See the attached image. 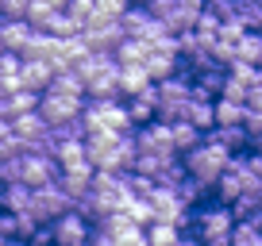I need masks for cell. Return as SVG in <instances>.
I'll use <instances>...</instances> for the list:
<instances>
[{
	"label": "cell",
	"mask_w": 262,
	"mask_h": 246,
	"mask_svg": "<svg viewBox=\"0 0 262 246\" xmlns=\"http://www.w3.org/2000/svg\"><path fill=\"white\" fill-rule=\"evenodd\" d=\"M120 27H123V35H127V39H143V42H158L162 35H170L162 19L150 16L147 4H131V8L120 16Z\"/></svg>",
	"instance_id": "obj_5"
},
{
	"label": "cell",
	"mask_w": 262,
	"mask_h": 246,
	"mask_svg": "<svg viewBox=\"0 0 262 246\" xmlns=\"http://www.w3.org/2000/svg\"><path fill=\"white\" fill-rule=\"evenodd\" d=\"M116 246H150L147 242V227H127L123 235H116Z\"/></svg>",
	"instance_id": "obj_40"
},
{
	"label": "cell",
	"mask_w": 262,
	"mask_h": 246,
	"mask_svg": "<svg viewBox=\"0 0 262 246\" xmlns=\"http://www.w3.org/2000/svg\"><path fill=\"white\" fill-rule=\"evenodd\" d=\"M58 69L50 66V62H39V58H24V69H19V81H24V89L31 92H47L50 81H54Z\"/></svg>",
	"instance_id": "obj_16"
},
{
	"label": "cell",
	"mask_w": 262,
	"mask_h": 246,
	"mask_svg": "<svg viewBox=\"0 0 262 246\" xmlns=\"http://www.w3.org/2000/svg\"><path fill=\"white\" fill-rule=\"evenodd\" d=\"M208 135H212V139L220 142V146H228L231 154H247V150L254 146L243 123H220V127H212V131H208Z\"/></svg>",
	"instance_id": "obj_18"
},
{
	"label": "cell",
	"mask_w": 262,
	"mask_h": 246,
	"mask_svg": "<svg viewBox=\"0 0 262 246\" xmlns=\"http://www.w3.org/2000/svg\"><path fill=\"white\" fill-rule=\"evenodd\" d=\"M235 19L247 27V31H262V4H258V0H239Z\"/></svg>",
	"instance_id": "obj_31"
},
{
	"label": "cell",
	"mask_w": 262,
	"mask_h": 246,
	"mask_svg": "<svg viewBox=\"0 0 262 246\" xmlns=\"http://www.w3.org/2000/svg\"><path fill=\"white\" fill-rule=\"evenodd\" d=\"M54 12H58L54 0H31V4H27V23H35V27L42 31V23H47Z\"/></svg>",
	"instance_id": "obj_34"
},
{
	"label": "cell",
	"mask_w": 262,
	"mask_h": 246,
	"mask_svg": "<svg viewBox=\"0 0 262 246\" xmlns=\"http://www.w3.org/2000/svg\"><path fill=\"white\" fill-rule=\"evenodd\" d=\"M239 215L231 204H220V200L212 196V204H196L193 212H189V231L185 235L201 238V242H224V238H231V231H235Z\"/></svg>",
	"instance_id": "obj_1"
},
{
	"label": "cell",
	"mask_w": 262,
	"mask_h": 246,
	"mask_svg": "<svg viewBox=\"0 0 262 246\" xmlns=\"http://www.w3.org/2000/svg\"><path fill=\"white\" fill-rule=\"evenodd\" d=\"M39 100H42V92L16 89V92H8V96H4V112H8V119H12V115H24V112H35V108H39Z\"/></svg>",
	"instance_id": "obj_25"
},
{
	"label": "cell",
	"mask_w": 262,
	"mask_h": 246,
	"mask_svg": "<svg viewBox=\"0 0 262 246\" xmlns=\"http://www.w3.org/2000/svg\"><path fill=\"white\" fill-rule=\"evenodd\" d=\"M205 16V0H173V8H170V16L162 19L166 23V31L170 35H185V31H193L196 27V19Z\"/></svg>",
	"instance_id": "obj_13"
},
{
	"label": "cell",
	"mask_w": 262,
	"mask_h": 246,
	"mask_svg": "<svg viewBox=\"0 0 262 246\" xmlns=\"http://www.w3.org/2000/svg\"><path fill=\"white\" fill-rule=\"evenodd\" d=\"M81 39H85V46H89V50H104V54H116V46H120L127 35H123L120 19H97V16H93L89 23L81 27Z\"/></svg>",
	"instance_id": "obj_7"
},
{
	"label": "cell",
	"mask_w": 262,
	"mask_h": 246,
	"mask_svg": "<svg viewBox=\"0 0 262 246\" xmlns=\"http://www.w3.org/2000/svg\"><path fill=\"white\" fill-rule=\"evenodd\" d=\"M35 31H39V27L27 23V19H4V27H0V42H4V50H16V54H24L27 42L35 39Z\"/></svg>",
	"instance_id": "obj_17"
},
{
	"label": "cell",
	"mask_w": 262,
	"mask_h": 246,
	"mask_svg": "<svg viewBox=\"0 0 262 246\" xmlns=\"http://www.w3.org/2000/svg\"><path fill=\"white\" fill-rule=\"evenodd\" d=\"M4 189H8V185H4V181H0V208H4Z\"/></svg>",
	"instance_id": "obj_47"
},
{
	"label": "cell",
	"mask_w": 262,
	"mask_h": 246,
	"mask_svg": "<svg viewBox=\"0 0 262 246\" xmlns=\"http://www.w3.org/2000/svg\"><path fill=\"white\" fill-rule=\"evenodd\" d=\"M0 77H4V73H0Z\"/></svg>",
	"instance_id": "obj_51"
},
{
	"label": "cell",
	"mask_w": 262,
	"mask_h": 246,
	"mask_svg": "<svg viewBox=\"0 0 262 246\" xmlns=\"http://www.w3.org/2000/svg\"><path fill=\"white\" fill-rule=\"evenodd\" d=\"M85 100H89V96H62V92H42L39 112H42V119H47L50 127H58V123L77 119V115L85 112Z\"/></svg>",
	"instance_id": "obj_9"
},
{
	"label": "cell",
	"mask_w": 262,
	"mask_h": 246,
	"mask_svg": "<svg viewBox=\"0 0 262 246\" xmlns=\"http://www.w3.org/2000/svg\"><path fill=\"white\" fill-rule=\"evenodd\" d=\"M123 212H127V219L135 223V227H150V223H155V208H150V200L131 196L127 204H123Z\"/></svg>",
	"instance_id": "obj_30"
},
{
	"label": "cell",
	"mask_w": 262,
	"mask_h": 246,
	"mask_svg": "<svg viewBox=\"0 0 262 246\" xmlns=\"http://www.w3.org/2000/svg\"><path fill=\"white\" fill-rule=\"evenodd\" d=\"M81 119H85V135L89 131H116V135L135 131V123H131L123 100H85Z\"/></svg>",
	"instance_id": "obj_3"
},
{
	"label": "cell",
	"mask_w": 262,
	"mask_h": 246,
	"mask_svg": "<svg viewBox=\"0 0 262 246\" xmlns=\"http://www.w3.org/2000/svg\"><path fill=\"white\" fill-rule=\"evenodd\" d=\"M181 238H185V227H178V223L155 219V223L147 227V242H150V246H178Z\"/></svg>",
	"instance_id": "obj_22"
},
{
	"label": "cell",
	"mask_w": 262,
	"mask_h": 246,
	"mask_svg": "<svg viewBox=\"0 0 262 246\" xmlns=\"http://www.w3.org/2000/svg\"><path fill=\"white\" fill-rule=\"evenodd\" d=\"M58 165L62 169H89V150H85V139H74V142H58ZM97 169V165H93Z\"/></svg>",
	"instance_id": "obj_19"
},
{
	"label": "cell",
	"mask_w": 262,
	"mask_h": 246,
	"mask_svg": "<svg viewBox=\"0 0 262 246\" xmlns=\"http://www.w3.org/2000/svg\"><path fill=\"white\" fill-rule=\"evenodd\" d=\"M0 246H12V238H8V235H4V231H0Z\"/></svg>",
	"instance_id": "obj_46"
},
{
	"label": "cell",
	"mask_w": 262,
	"mask_h": 246,
	"mask_svg": "<svg viewBox=\"0 0 262 246\" xmlns=\"http://www.w3.org/2000/svg\"><path fill=\"white\" fill-rule=\"evenodd\" d=\"M70 208H74V200L66 196V189L54 181V185H42V189H35L31 208H27V212H31L39 223H54L58 215H62V212H70Z\"/></svg>",
	"instance_id": "obj_6"
},
{
	"label": "cell",
	"mask_w": 262,
	"mask_h": 246,
	"mask_svg": "<svg viewBox=\"0 0 262 246\" xmlns=\"http://www.w3.org/2000/svg\"><path fill=\"white\" fill-rule=\"evenodd\" d=\"M4 135H12V119L8 115H0V139H4Z\"/></svg>",
	"instance_id": "obj_44"
},
{
	"label": "cell",
	"mask_w": 262,
	"mask_h": 246,
	"mask_svg": "<svg viewBox=\"0 0 262 246\" xmlns=\"http://www.w3.org/2000/svg\"><path fill=\"white\" fill-rule=\"evenodd\" d=\"M135 139H139V150H155V154L170 158V162H178V158H181V150L173 146V131H170V123H162V119L135 127Z\"/></svg>",
	"instance_id": "obj_8"
},
{
	"label": "cell",
	"mask_w": 262,
	"mask_h": 246,
	"mask_svg": "<svg viewBox=\"0 0 262 246\" xmlns=\"http://www.w3.org/2000/svg\"><path fill=\"white\" fill-rule=\"evenodd\" d=\"M123 104H127V115H131V123H135V127L155 123V119H158V81L150 85V89H143L139 96H127Z\"/></svg>",
	"instance_id": "obj_14"
},
{
	"label": "cell",
	"mask_w": 262,
	"mask_h": 246,
	"mask_svg": "<svg viewBox=\"0 0 262 246\" xmlns=\"http://www.w3.org/2000/svg\"><path fill=\"white\" fill-rule=\"evenodd\" d=\"M247 108H258V112H262V77H258V85L251 89V96H247Z\"/></svg>",
	"instance_id": "obj_43"
},
{
	"label": "cell",
	"mask_w": 262,
	"mask_h": 246,
	"mask_svg": "<svg viewBox=\"0 0 262 246\" xmlns=\"http://www.w3.org/2000/svg\"><path fill=\"white\" fill-rule=\"evenodd\" d=\"M231 158H235V154H231L228 146H220L212 135H205V142H196V146L185 154V169L193 173L196 181H205L208 189H212L216 181H220V173L231 165Z\"/></svg>",
	"instance_id": "obj_2"
},
{
	"label": "cell",
	"mask_w": 262,
	"mask_h": 246,
	"mask_svg": "<svg viewBox=\"0 0 262 246\" xmlns=\"http://www.w3.org/2000/svg\"><path fill=\"white\" fill-rule=\"evenodd\" d=\"M27 4L31 0H0V16L4 19H27Z\"/></svg>",
	"instance_id": "obj_41"
},
{
	"label": "cell",
	"mask_w": 262,
	"mask_h": 246,
	"mask_svg": "<svg viewBox=\"0 0 262 246\" xmlns=\"http://www.w3.org/2000/svg\"><path fill=\"white\" fill-rule=\"evenodd\" d=\"M173 192H178V196L185 200L189 208H196V204H205V200L212 196V189H208L205 181H196L193 173H185V181H181V185H178V189H173Z\"/></svg>",
	"instance_id": "obj_27"
},
{
	"label": "cell",
	"mask_w": 262,
	"mask_h": 246,
	"mask_svg": "<svg viewBox=\"0 0 262 246\" xmlns=\"http://www.w3.org/2000/svg\"><path fill=\"white\" fill-rule=\"evenodd\" d=\"M62 177V165L54 154H39V150H27L24 154V185L42 189V185H54Z\"/></svg>",
	"instance_id": "obj_11"
},
{
	"label": "cell",
	"mask_w": 262,
	"mask_h": 246,
	"mask_svg": "<svg viewBox=\"0 0 262 246\" xmlns=\"http://www.w3.org/2000/svg\"><path fill=\"white\" fill-rule=\"evenodd\" d=\"M12 246H35V242H27V238H12Z\"/></svg>",
	"instance_id": "obj_45"
},
{
	"label": "cell",
	"mask_w": 262,
	"mask_h": 246,
	"mask_svg": "<svg viewBox=\"0 0 262 246\" xmlns=\"http://www.w3.org/2000/svg\"><path fill=\"white\" fill-rule=\"evenodd\" d=\"M243 112H247L243 100L216 96V127H220V123H243Z\"/></svg>",
	"instance_id": "obj_29"
},
{
	"label": "cell",
	"mask_w": 262,
	"mask_h": 246,
	"mask_svg": "<svg viewBox=\"0 0 262 246\" xmlns=\"http://www.w3.org/2000/svg\"><path fill=\"white\" fill-rule=\"evenodd\" d=\"M50 231H54V246H81V242H89L93 223L85 219L77 208H70V212H62L50 223Z\"/></svg>",
	"instance_id": "obj_10"
},
{
	"label": "cell",
	"mask_w": 262,
	"mask_h": 246,
	"mask_svg": "<svg viewBox=\"0 0 262 246\" xmlns=\"http://www.w3.org/2000/svg\"><path fill=\"white\" fill-rule=\"evenodd\" d=\"M31 196H35V189L24 185V181H19V185H8V189H4V208H8V212H27V208H31Z\"/></svg>",
	"instance_id": "obj_28"
},
{
	"label": "cell",
	"mask_w": 262,
	"mask_h": 246,
	"mask_svg": "<svg viewBox=\"0 0 262 246\" xmlns=\"http://www.w3.org/2000/svg\"><path fill=\"white\" fill-rule=\"evenodd\" d=\"M258 35H262V31H258Z\"/></svg>",
	"instance_id": "obj_52"
},
{
	"label": "cell",
	"mask_w": 262,
	"mask_h": 246,
	"mask_svg": "<svg viewBox=\"0 0 262 246\" xmlns=\"http://www.w3.org/2000/svg\"><path fill=\"white\" fill-rule=\"evenodd\" d=\"M239 0H205V12H212L216 19H235Z\"/></svg>",
	"instance_id": "obj_39"
},
{
	"label": "cell",
	"mask_w": 262,
	"mask_h": 246,
	"mask_svg": "<svg viewBox=\"0 0 262 246\" xmlns=\"http://www.w3.org/2000/svg\"><path fill=\"white\" fill-rule=\"evenodd\" d=\"M66 12H70V16L85 27V23L93 19V12H97V0H70V4H66Z\"/></svg>",
	"instance_id": "obj_37"
},
{
	"label": "cell",
	"mask_w": 262,
	"mask_h": 246,
	"mask_svg": "<svg viewBox=\"0 0 262 246\" xmlns=\"http://www.w3.org/2000/svg\"><path fill=\"white\" fill-rule=\"evenodd\" d=\"M127 8H131V0H97V12H93V16L97 19H120Z\"/></svg>",
	"instance_id": "obj_36"
},
{
	"label": "cell",
	"mask_w": 262,
	"mask_h": 246,
	"mask_svg": "<svg viewBox=\"0 0 262 246\" xmlns=\"http://www.w3.org/2000/svg\"><path fill=\"white\" fill-rule=\"evenodd\" d=\"M170 131H173V146L181 150V158H185L189 150L196 146V142H205V131H201V127H193L189 119H178V123H170Z\"/></svg>",
	"instance_id": "obj_23"
},
{
	"label": "cell",
	"mask_w": 262,
	"mask_h": 246,
	"mask_svg": "<svg viewBox=\"0 0 262 246\" xmlns=\"http://www.w3.org/2000/svg\"><path fill=\"white\" fill-rule=\"evenodd\" d=\"M235 62H251V66H262V35L258 31H247L243 42H239V58Z\"/></svg>",
	"instance_id": "obj_32"
},
{
	"label": "cell",
	"mask_w": 262,
	"mask_h": 246,
	"mask_svg": "<svg viewBox=\"0 0 262 246\" xmlns=\"http://www.w3.org/2000/svg\"><path fill=\"white\" fill-rule=\"evenodd\" d=\"M147 54H150V42H143V39H123L116 46V62L120 66H143Z\"/></svg>",
	"instance_id": "obj_24"
},
{
	"label": "cell",
	"mask_w": 262,
	"mask_h": 246,
	"mask_svg": "<svg viewBox=\"0 0 262 246\" xmlns=\"http://www.w3.org/2000/svg\"><path fill=\"white\" fill-rule=\"evenodd\" d=\"M150 85H155V77L147 73V66H120V92H123V100L139 96V92L150 89Z\"/></svg>",
	"instance_id": "obj_20"
},
{
	"label": "cell",
	"mask_w": 262,
	"mask_h": 246,
	"mask_svg": "<svg viewBox=\"0 0 262 246\" xmlns=\"http://www.w3.org/2000/svg\"><path fill=\"white\" fill-rule=\"evenodd\" d=\"M54 4H58V8H66V4H70V0H54Z\"/></svg>",
	"instance_id": "obj_49"
},
{
	"label": "cell",
	"mask_w": 262,
	"mask_h": 246,
	"mask_svg": "<svg viewBox=\"0 0 262 246\" xmlns=\"http://www.w3.org/2000/svg\"><path fill=\"white\" fill-rule=\"evenodd\" d=\"M0 181H4V185H19V181H24V158L0 162Z\"/></svg>",
	"instance_id": "obj_38"
},
{
	"label": "cell",
	"mask_w": 262,
	"mask_h": 246,
	"mask_svg": "<svg viewBox=\"0 0 262 246\" xmlns=\"http://www.w3.org/2000/svg\"><path fill=\"white\" fill-rule=\"evenodd\" d=\"M12 135H19V139L31 146V142H39V139H47V135H50V123L42 119V112L35 108V112L12 115Z\"/></svg>",
	"instance_id": "obj_15"
},
{
	"label": "cell",
	"mask_w": 262,
	"mask_h": 246,
	"mask_svg": "<svg viewBox=\"0 0 262 246\" xmlns=\"http://www.w3.org/2000/svg\"><path fill=\"white\" fill-rule=\"evenodd\" d=\"M201 246H231V242H228V238H224V242H201Z\"/></svg>",
	"instance_id": "obj_48"
},
{
	"label": "cell",
	"mask_w": 262,
	"mask_h": 246,
	"mask_svg": "<svg viewBox=\"0 0 262 246\" xmlns=\"http://www.w3.org/2000/svg\"><path fill=\"white\" fill-rule=\"evenodd\" d=\"M0 115H8V112H4V96H0Z\"/></svg>",
	"instance_id": "obj_50"
},
{
	"label": "cell",
	"mask_w": 262,
	"mask_h": 246,
	"mask_svg": "<svg viewBox=\"0 0 262 246\" xmlns=\"http://www.w3.org/2000/svg\"><path fill=\"white\" fill-rule=\"evenodd\" d=\"M85 92H89V100H123V92H120V62H108L104 69H97V73L85 81Z\"/></svg>",
	"instance_id": "obj_12"
},
{
	"label": "cell",
	"mask_w": 262,
	"mask_h": 246,
	"mask_svg": "<svg viewBox=\"0 0 262 246\" xmlns=\"http://www.w3.org/2000/svg\"><path fill=\"white\" fill-rule=\"evenodd\" d=\"M189 100H193V77L173 73V77H166V81H158V119L162 123L185 119Z\"/></svg>",
	"instance_id": "obj_4"
},
{
	"label": "cell",
	"mask_w": 262,
	"mask_h": 246,
	"mask_svg": "<svg viewBox=\"0 0 262 246\" xmlns=\"http://www.w3.org/2000/svg\"><path fill=\"white\" fill-rule=\"evenodd\" d=\"M185 119L208 135L216 127V100H196L193 96V100H189V108H185Z\"/></svg>",
	"instance_id": "obj_21"
},
{
	"label": "cell",
	"mask_w": 262,
	"mask_h": 246,
	"mask_svg": "<svg viewBox=\"0 0 262 246\" xmlns=\"http://www.w3.org/2000/svg\"><path fill=\"white\" fill-rule=\"evenodd\" d=\"M127 185H131V196H139V200H150L158 189V181L147 177V173H127Z\"/></svg>",
	"instance_id": "obj_35"
},
{
	"label": "cell",
	"mask_w": 262,
	"mask_h": 246,
	"mask_svg": "<svg viewBox=\"0 0 262 246\" xmlns=\"http://www.w3.org/2000/svg\"><path fill=\"white\" fill-rule=\"evenodd\" d=\"M50 139H54V142H74V139H85V119L77 115V119H70V123H58V127H50Z\"/></svg>",
	"instance_id": "obj_33"
},
{
	"label": "cell",
	"mask_w": 262,
	"mask_h": 246,
	"mask_svg": "<svg viewBox=\"0 0 262 246\" xmlns=\"http://www.w3.org/2000/svg\"><path fill=\"white\" fill-rule=\"evenodd\" d=\"M42 31H47V35H58V39H74V35H81V23H77L66 8H58L54 16L42 23Z\"/></svg>",
	"instance_id": "obj_26"
},
{
	"label": "cell",
	"mask_w": 262,
	"mask_h": 246,
	"mask_svg": "<svg viewBox=\"0 0 262 246\" xmlns=\"http://www.w3.org/2000/svg\"><path fill=\"white\" fill-rule=\"evenodd\" d=\"M243 127H247V135H251V142L262 135V112H258V108H247V112H243Z\"/></svg>",
	"instance_id": "obj_42"
}]
</instances>
